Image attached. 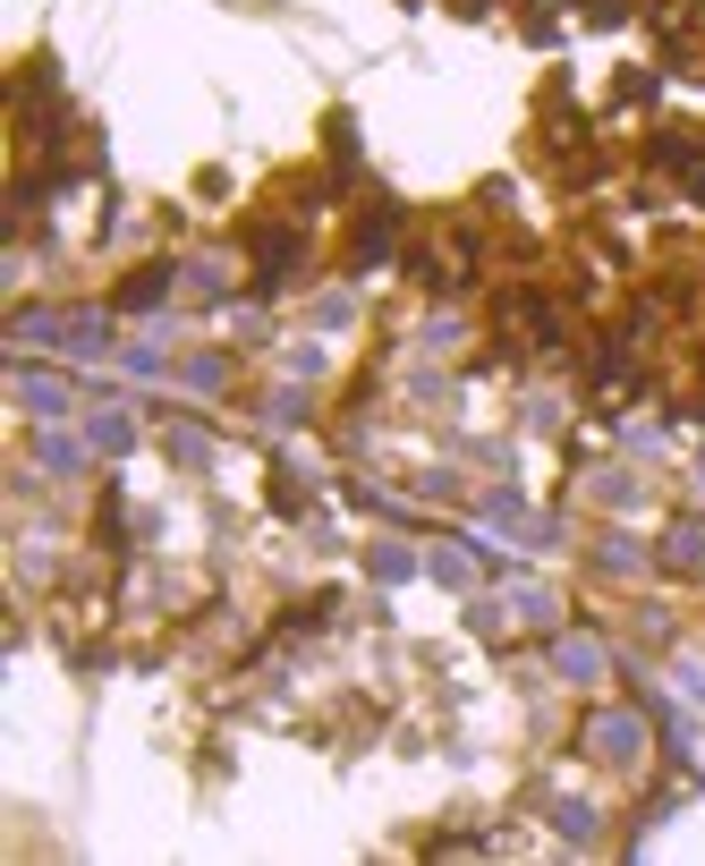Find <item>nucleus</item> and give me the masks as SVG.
Wrapping results in <instances>:
<instances>
[{"mask_svg": "<svg viewBox=\"0 0 705 866\" xmlns=\"http://www.w3.org/2000/svg\"><path fill=\"white\" fill-rule=\"evenodd\" d=\"M586 747H595L604 765H638V747H646L638 713H595V722H586Z\"/></svg>", "mask_w": 705, "mask_h": 866, "instance_id": "nucleus-1", "label": "nucleus"}, {"mask_svg": "<svg viewBox=\"0 0 705 866\" xmlns=\"http://www.w3.org/2000/svg\"><path fill=\"white\" fill-rule=\"evenodd\" d=\"M161 297H170V272H161V263H145V272L120 289V306H161Z\"/></svg>", "mask_w": 705, "mask_h": 866, "instance_id": "nucleus-2", "label": "nucleus"}, {"mask_svg": "<svg viewBox=\"0 0 705 866\" xmlns=\"http://www.w3.org/2000/svg\"><path fill=\"white\" fill-rule=\"evenodd\" d=\"M18 391L34 400V417H60V408H68V391H60V383H43V374H26Z\"/></svg>", "mask_w": 705, "mask_h": 866, "instance_id": "nucleus-3", "label": "nucleus"}, {"mask_svg": "<svg viewBox=\"0 0 705 866\" xmlns=\"http://www.w3.org/2000/svg\"><path fill=\"white\" fill-rule=\"evenodd\" d=\"M561 672L595 679V672H604V654H595V645H586V638H570V645H561Z\"/></svg>", "mask_w": 705, "mask_h": 866, "instance_id": "nucleus-4", "label": "nucleus"}, {"mask_svg": "<svg viewBox=\"0 0 705 866\" xmlns=\"http://www.w3.org/2000/svg\"><path fill=\"white\" fill-rule=\"evenodd\" d=\"M697 544H705L697 527H672V552H663V561H680V570H689V561H697Z\"/></svg>", "mask_w": 705, "mask_h": 866, "instance_id": "nucleus-5", "label": "nucleus"}]
</instances>
